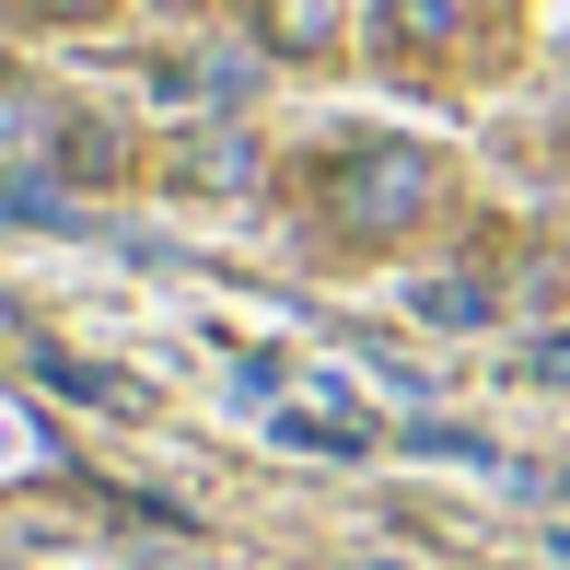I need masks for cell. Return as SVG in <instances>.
<instances>
[{"instance_id":"cell-1","label":"cell","mask_w":570,"mask_h":570,"mask_svg":"<svg viewBox=\"0 0 570 570\" xmlns=\"http://www.w3.org/2000/svg\"><path fill=\"white\" fill-rule=\"evenodd\" d=\"M443 210V151L431 140H350L338 164H326V222L350 233V245H396V233H420Z\"/></svg>"},{"instance_id":"cell-2","label":"cell","mask_w":570,"mask_h":570,"mask_svg":"<svg viewBox=\"0 0 570 570\" xmlns=\"http://www.w3.org/2000/svg\"><path fill=\"white\" fill-rule=\"evenodd\" d=\"M465 36V0H373V47L384 59H443Z\"/></svg>"},{"instance_id":"cell-3","label":"cell","mask_w":570,"mask_h":570,"mask_svg":"<svg viewBox=\"0 0 570 570\" xmlns=\"http://www.w3.org/2000/svg\"><path fill=\"white\" fill-rule=\"evenodd\" d=\"M256 175H268V164H256L245 128H198V140L175 151V187H198V198H245Z\"/></svg>"},{"instance_id":"cell-4","label":"cell","mask_w":570,"mask_h":570,"mask_svg":"<svg viewBox=\"0 0 570 570\" xmlns=\"http://www.w3.org/2000/svg\"><path fill=\"white\" fill-rule=\"evenodd\" d=\"M47 164H59L70 187H117V175H128V140H117L106 117H70V128H59V151H47Z\"/></svg>"},{"instance_id":"cell-5","label":"cell","mask_w":570,"mask_h":570,"mask_svg":"<svg viewBox=\"0 0 570 570\" xmlns=\"http://www.w3.org/2000/svg\"><path fill=\"white\" fill-rule=\"evenodd\" d=\"M36 373L59 384V396H82V407H117V420H140V407H151L128 373H106V361H70V350H36Z\"/></svg>"},{"instance_id":"cell-6","label":"cell","mask_w":570,"mask_h":570,"mask_svg":"<svg viewBox=\"0 0 570 570\" xmlns=\"http://www.w3.org/2000/svg\"><path fill=\"white\" fill-rule=\"evenodd\" d=\"M268 47L279 59H326V47H338V12H326V0H268Z\"/></svg>"},{"instance_id":"cell-7","label":"cell","mask_w":570,"mask_h":570,"mask_svg":"<svg viewBox=\"0 0 570 570\" xmlns=\"http://www.w3.org/2000/svg\"><path fill=\"white\" fill-rule=\"evenodd\" d=\"M420 315H431V326H489L501 303H489V279H431V292H420Z\"/></svg>"},{"instance_id":"cell-8","label":"cell","mask_w":570,"mask_h":570,"mask_svg":"<svg viewBox=\"0 0 570 570\" xmlns=\"http://www.w3.org/2000/svg\"><path fill=\"white\" fill-rule=\"evenodd\" d=\"M23 12H36V23H94L106 0H23Z\"/></svg>"},{"instance_id":"cell-9","label":"cell","mask_w":570,"mask_h":570,"mask_svg":"<svg viewBox=\"0 0 570 570\" xmlns=\"http://www.w3.org/2000/svg\"><path fill=\"white\" fill-rule=\"evenodd\" d=\"M524 373H548V384H570V338H548V350L524 361Z\"/></svg>"}]
</instances>
